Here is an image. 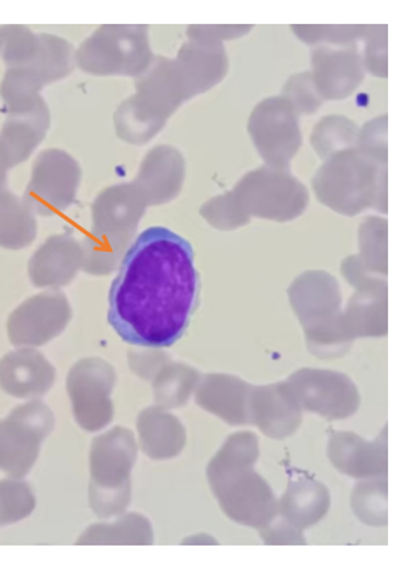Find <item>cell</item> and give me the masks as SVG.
Masks as SVG:
<instances>
[{
	"label": "cell",
	"instance_id": "obj_1",
	"mask_svg": "<svg viewBox=\"0 0 400 562\" xmlns=\"http://www.w3.org/2000/svg\"><path fill=\"white\" fill-rule=\"evenodd\" d=\"M198 272L190 241L165 227L142 232L110 291L108 322L125 342L169 348L197 306Z\"/></svg>",
	"mask_w": 400,
	"mask_h": 562
},
{
	"label": "cell",
	"instance_id": "obj_2",
	"mask_svg": "<svg viewBox=\"0 0 400 562\" xmlns=\"http://www.w3.org/2000/svg\"><path fill=\"white\" fill-rule=\"evenodd\" d=\"M259 440L252 434L228 438L207 467V479L228 518L252 528H263L279 513L271 486L254 473Z\"/></svg>",
	"mask_w": 400,
	"mask_h": 562
},
{
	"label": "cell",
	"instance_id": "obj_3",
	"mask_svg": "<svg viewBox=\"0 0 400 562\" xmlns=\"http://www.w3.org/2000/svg\"><path fill=\"white\" fill-rule=\"evenodd\" d=\"M136 458V441L128 429L110 430L93 441L91 503L102 518L116 515L128 506L129 475Z\"/></svg>",
	"mask_w": 400,
	"mask_h": 562
},
{
	"label": "cell",
	"instance_id": "obj_4",
	"mask_svg": "<svg viewBox=\"0 0 400 562\" xmlns=\"http://www.w3.org/2000/svg\"><path fill=\"white\" fill-rule=\"evenodd\" d=\"M53 425L55 417L43 402L22 405L10 418L0 420V471L14 477L26 475Z\"/></svg>",
	"mask_w": 400,
	"mask_h": 562
},
{
	"label": "cell",
	"instance_id": "obj_5",
	"mask_svg": "<svg viewBox=\"0 0 400 562\" xmlns=\"http://www.w3.org/2000/svg\"><path fill=\"white\" fill-rule=\"evenodd\" d=\"M285 385L300 409L320 414L329 420L353 416L361 407L357 387L344 373L301 369L289 376Z\"/></svg>",
	"mask_w": 400,
	"mask_h": 562
},
{
	"label": "cell",
	"instance_id": "obj_6",
	"mask_svg": "<svg viewBox=\"0 0 400 562\" xmlns=\"http://www.w3.org/2000/svg\"><path fill=\"white\" fill-rule=\"evenodd\" d=\"M116 373L105 360L84 359L71 369L68 392L73 416L89 432L105 428L112 422L113 402L110 400Z\"/></svg>",
	"mask_w": 400,
	"mask_h": 562
},
{
	"label": "cell",
	"instance_id": "obj_7",
	"mask_svg": "<svg viewBox=\"0 0 400 562\" xmlns=\"http://www.w3.org/2000/svg\"><path fill=\"white\" fill-rule=\"evenodd\" d=\"M71 310L62 295L43 294L23 303L8 319V336L14 346L39 347L62 334Z\"/></svg>",
	"mask_w": 400,
	"mask_h": 562
},
{
	"label": "cell",
	"instance_id": "obj_8",
	"mask_svg": "<svg viewBox=\"0 0 400 562\" xmlns=\"http://www.w3.org/2000/svg\"><path fill=\"white\" fill-rule=\"evenodd\" d=\"M55 376V368L34 348H20L0 360V389L19 400L43 396Z\"/></svg>",
	"mask_w": 400,
	"mask_h": 562
},
{
	"label": "cell",
	"instance_id": "obj_9",
	"mask_svg": "<svg viewBox=\"0 0 400 562\" xmlns=\"http://www.w3.org/2000/svg\"><path fill=\"white\" fill-rule=\"evenodd\" d=\"M249 417L251 424L259 425L272 438H285L296 432L301 420L300 407L285 383L252 387Z\"/></svg>",
	"mask_w": 400,
	"mask_h": 562
},
{
	"label": "cell",
	"instance_id": "obj_10",
	"mask_svg": "<svg viewBox=\"0 0 400 562\" xmlns=\"http://www.w3.org/2000/svg\"><path fill=\"white\" fill-rule=\"evenodd\" d=\"M252 385L230 375H207L197 390L204 409L222 417L230 425L251 424L249 395Z\"/></svg>",
	"mask_w": 400,
	"mask_h": 562
},
{
	"label": "cell",
	"instance_id": "obj_11",
	"mask_svg": "<svg viewBox=\"0 0 400 562\" xmlns=\"http://www.w3.org/2000/svg\"><path fill=\"white\" fill-rule=\"evenodd\" d=\"M329 508L328 487L304 473H296L289 479L287 494L279 503V513L297 529H306L320 522Z\"/></svg>",
	"mask_w": 400,
	"mask_h": 562
},
{
	"label": "cell",
	"instance_id": "obj_12",
	"mask_svg": "<svg viewBox=\"0 0 400 562\" xmlns=\"http://www.w3.org/2000/svg\"><path fill=\"white\" fill-rule=\"evenodd\" d=\"M142 450L153 459L174 458L185 446V430L178 418L146 409L138 420Z\"/></svg>",
	"mask_w": 400,
	"mask_h": 562
},
{
	"label": "cell",
	"instance_id": "obj_13",
	"mask_svg": "<svg viewBox=\"0 0 400 562\" xmlns=\"http://www.w3.org/2000/svg\"><path fill=\"white\" fill-rule=\"evenodd\" d=\"M195 381H197V371L183 364H171L162 371L155 383L158 404L164 405L165 408L181 407L186 404Z\"/></svg>",
	"mask_w": 400,
	"mask_h": 562
},
{
	"label": "cell",
	"instance_id": "obj_14",
	"mask_svg": "<svg viewBox=\"0 0 400 562\" xmlns=\"http://www.w3.org/2000/svg\"><path fill=\"white\" fill-rule=\"evenodd\" d=\"M150 527L140 515H129L128 518L117 520L113 525H95L81 536L79 544H112V543H141L149 541L134 535V529Z\"/></svg>",
	"mask_w": 400,
	"mask_h": 562
},
{
	"label": "cell",
	"instance_id": "obj_15",
	"mask_svg": "<svg viewBox=\"0 0 400 562\" xmlns=\"http://www.w3.org/2000/svg\"><path fill=\"white\" fill-rule=\"evenodd\" d=\"M34 508V492L27 483L18 480L0 482V527L26 518Z\"/></svg>",
	"mask_w": 400,
	"mask_h": 562
},
{
	"label": "cell",
	"instance_id": "obj_16",
	"mask_svg": "<svg viewBox=\"0 0 400 562\" xmlns=\"http://www.w3.org/2000/svg\"><path fill=\"white\" fill-rule=\"evenodd\" d=\"M386 483H362L355 487L353 507L358 518L369 525L387 524Z\"/></svg>",
	"mask_w": 400,
	"mask_h": 562
},
{
	"label": "cell",
	"instance_id": "obj_17",
	"mask_svg": "<svg viewBox=\"0 0 400 562\" xmlns=\"http://www.w3.org/2000/svg\"><path fill=\"white\" fill-rule=\"evenodd\" d=\"M261 536L265 543L268 544H304L305 539L301 537L299 529L294 527V525L287 522H277L271 527V525H265L263 527V531H261Z\"/></svg>",
	"mask_w": 400,
	"mask_h": 562
}]
</instances>
